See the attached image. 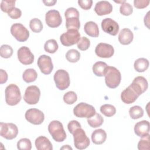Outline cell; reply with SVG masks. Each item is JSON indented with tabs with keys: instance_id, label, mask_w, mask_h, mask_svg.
<instances>
[{
	"instance_id": "d6a6232c",
	"label": "cell",
	"mask_w": 150,
	"mask_h": 150,
	"mask_svg": "<svg viewBox=\"0 0 150 150\" xmlns=\"http://www.w3.org/2000/svg\"><path fill=\"white\" fill-rule=\"evenodd\" d=\"M129 114L132 119L136 120L143 116L144 110L140 106L135 105L129 108Z\"/></svg>"
},
{
	"instance_id": "1f68e13d",
	"label": "cell",
	"mask_w": 150,
	"mask_h": 150,
	"mask_svg": "<svg viewBox=\"0 0 150 150\" xmlns=\"http://www.w3.org/2000/svg\"><path fill=\"white\" fill-rule=\"evenodd\" d=\"M66 58L69 62L76 63L79 60L80 58V53L76 49H70L66 54Z\"/></svg>"
},
{
	"instance_id": "681fc988",
	"label": "cell",
	"mask_w": 150,
	"mask_h": 150,
	"mask_svg": "<svg viewBox=\"0 0 150 150\" xmlns=\"http://www.w3.org/2000/svg\"><path fill=\"white\" fill-rule=\"evenodd\" d=\"M149 12H148L147 13L146 15L144 18V23H145V25H146L148 29L149 28V26H148V24H149Z\"/></svg>"
},
{
	"instance_id": "9c48e42d",
	"label": "cell",
	"mask_w": 150,
	"mask_h": 150,
	"mask_svg": "<svg viewBox=\"0 0 150 150\" xmlns=\"http://www.w3.org/2000/svg\"><path fill=\"white\" fill-rule=\"evenodd\" d=\"M40 96V91L39 87L36 86H30L25 90L23 100L28 104H36L39 101Z\"/></svg>"
},
{
	"instance_id": "603a6c76",
	"label": "cell",
	"mask_w": 150,
	"mask_h": 150,
	"mask_svg": "<svg viewBox=\"0 0 150 150\" xmlns=\"http://www.w3.org/2000/svg\"><path fill=\"white\" fill-rule=\"evenodd\" d=\"M107 138V133L103 129H97L94 130L91 134V140L96 145L103 144Z\"/></svg>"
},
{
	"instance_id": "ee69618b",
	"label": "cell",
	"mask_w": 150,
	"mask_h": 150,
	"mask_svg": "<svg viewBox=\"0 0 150 150\" xmlns=\"http://www.w3.org/2000/svg\"><path fill=\"white\" fill-rule=\"evenodd\" d=\"M8 15L12 19H16L21 16L22 12L19 8L14 7L8 13Z\"/></svg>"
},
{
	"instance_id": "d590c367",
	"label": "cell",
	"mask_w": 150,
	"mask_h": 150,
	"mask_svg": "<svg viewBox=\"0 0 150 150\" xmlns=\"http://www.w3.org/2000/svg\"><path fill=\"white\" fill-rule=\"evenodd\" d=\"M13 50L12 47L8 45H2L0 48V55L5 59L9 58L12 56Z\"/></svg>"
},
{
	"instance_id": "277c9868",
	"label": "cell",
	"mask_w": 150,
	"mask_h": 150,
	"mask_svg": "<svg viewBox=\"0 0 150 150\" xmlns=\"http://www.w3.org/2000/svg\"><path fill=\"white\" fill-rule=\"evenodd\" d=\"M96 113L95 108L86 103L78 104L73 109L74 115L79 118H90Z\"/></svg>"
},
{
	"instance_id": "60d3db41",
	"label": "cell",
	"mask_w": 150,
	"mask_h": 150,
	"mask_svg": "<svg viewBox=\"0 0 150 150\" xmlns=\"http://www.w3.org/2000/svg\"><path fill=\"white\" fill-rule=\"evenodd\" d=\"M90 46V40L85 37L83 36L80 38V39L77 43V47L80 50L84 51L87 50Z\"/></svg>"
},
{
	"instance_id": "4dcf8cb0",
	"label": "cell",
	"mask_w": 150,
	"mask_h": 150,
	"mask_svg": "<svg viewBox=\"0 0 150 150\" xmlns=\"http://www.w3.org/2000/svg\"><path fill=\"white\" fill-rule=\"evenodd\" d=\"M58 47V44L54 39H49L47 40L44 45L45 50L49 53H55L57 50Z\"/></svg>"
},
{
	"instance_id": "cb8c5ba5",
	"label": "cell",
	"mask_w": 150,
	"mask_h": 150,
	"mask_svg": "<svg viewBox=\"0 0 150 150\" xmlns=\"http://www.w3.org/2000/svg\"><path fill=\"white\" fill-rule=\"evenodd\" d=\"M85 33L90 36L97 38L99 35V29L98 25L94 22H87L84 26Z\"/></svg>"
},
{
	"instance_id": "ab89813d",
	"label": "cell",
	"mask_w": 150,
	"mask_h": 150,
	"mask_svg": "<svg viewBox=\"0 0 150 150\" xmlns=\"http://www.w3.org/2000/svg\"><path fill=\"white\" fill-rule=\"evenodd\" d=\"M120 12L124 16H129L132 14L133 12V8L129 3L125 2L121 4L120 7Z\"/></svg>"
},
{
	"instance_id": "c3c4849f",
	"label": "cell",
	"mask_w": 150,
	"mask_h": 150,
	"mask_svg": "<svg viewBox=\"0 0 150 150\" xmlns=\"http://www.w3.org/2000/svg\"><path fill=\"white\" fill-rule=\"evenodd\" d=\"M43 2L45 4L46 6H53L54 5L56 2L57 1L56 0H52V1H43Z\"/></svg>"
},
{
	"instance_id": "f907efd6",
	"label": "cell",
	"mask_w": 150,
	"mask_h": 150,
	"mask_svg": "<svg viewBox=\"0 0 150 150\" xmlns=\"http://www.w3.org/2000/svg\"><path fill=\"white\" fill-rule=\"evenodd\" d=\"M60 149H71V150H72V148L68 145H66L62 146V148H60Z\"/></svg>"
},
{
	"instance_id": "83f0119b",
	"label": "cell",
	"mask_w": 150,
	"mask_h": 150,
	"mask_svg": "<svg viewBox=\"0 0 150 150\" xmlns=\"http://www.w3.org/2000/svg\"><path fill=\"white\" fill-rule=\"evenodd\" d=\"M38 77V73L33 69H27L23 73L22 78L26 83L35 81Z\"/></svg>"
},
{
	"instance_id": "4316f807",
	"label": "cell",
	"mask_w": 150,
	"mask_h": 150,
	"mask_svg": "<svg viewBox=\"0 0 150 150\" xmlns=\"http://www.w3.org/2000/svg\"><path fill=\"white\" fill-rule=\"evenodd\" d=\"M104 122V119L102 115L98 113H96L93 116L87 118L88 125L92 128H97L100 127Z\"/></svg>"
},
{
	"instance_id": "7dc6e473",
	"label": "cell",
	"mask_w": 150,
	"mask_h": 150,
	"mask_svg": "<svg viewBox=\"0 0 150 150\" xmlns=\"http://www.w3.org/2000/svg\"><path fill=\"white\" fill-rule=\"evenodd\" d=\"M0 72H1V76H0L1 82H0V83L2 84H4L6 82V81L8 80V74H7L5 70H4L3 69H1Z\"/></svg>"
},
{
	"instance_id": "5b68a950",
	"label": "cell",
	"mask_w": 150,
	"mask_h": 150,
	"mask_svg": "<svg viewBox=\"0 0 150 150\" xmlns=\"http://www.w3.org/2000/svg\"><path fill=\"white\" fill-rule=\"evenodd\" d=\"M74 146L78 149H84L87 148L90 143L89 138L81 128H77L73 134Z\"/></svg>"
},
{
	"instance_id": "52a82bcc",
	"label": "cell",
	"mask_w": 150,
	"mask_h": 150,
	"mask_svg": "<svg viewBox=\"0 0 150 150\" xmlns=\"http://www.w3.org/2000/svg\"><path fill=\"white\" fill-rule=\"evenodd\" d=\"M80 39V34L77 30L69 29L60 37L61 43L65 46H70L77 43Z\"/></svg>"
},
{
	"instance_id": "2e32d148",
	"label": "cell",
	"mask_w": 150,
	"mask_h": 150,
	"mask_svg": "<svg viewBox=\"0 0 150 150\" xmlns=\"http://www.w3.org/2000/svg\"><path fill=\"white\" fill-rule=\"evenodd\" d=\"M101 28L104 32L112 36H115L119 31L118 23L110 18H105L102 21Z\"/></svg>"
},
{
	"instance_id": "d6986e66",
	"label": "cell",
	"mask_w": 150,
	"mask_h": 150,
	"mask_svg": "<svg viewBox=\"0 0 150 150\" xmlns=\"http://www.w3.org/2000/svg\"><path fill=\"white\" fill-rule=\"evenodd\" d=\"M138 97L139 96L132 88L130 85L124 89L121 94V100L127 104H130L135 102Z\"/></svg>"
},
{
	"instance_id": "ba28073f",
	"label": "cell",
	"mask_w": 150,
	"mask_h": 150,
	"mask_svg": "<svg viewBox=\"0 0 150 150\" xmlns=\"http://www.w3.org/2000/svg\"><path fill=\"white\" fill-rule=\"evenodd\" d=\"M11 33L20 42L26 41L29 36V30L22 24L19 23H14L11 26Z\"/></svg>"
},
{
	"instance_id": "8992f818",
	"label": "cell",
	"mask_w": 150,
	"mask_h": 150,
	"mask_svg": "<svg viewBox=\"0 0 150 150\" xmlns=\"http://www.w3.org/2000/svg\"><path fill=\"white\" fill-rule=\"evenodd\" d=\"M54 80L57 88L60 90L67 88L70 84V77L68 72L63 69L57 70L54 74Z\"/></svg>"
},
{
	"instance_id": "30bf717a",
	"label": "cell",
	"mask_w": 150,
	"mask_h": 150,
	"mask_svg": "<svg viewBox=\"0 0 150 150\" xmlns=\"http://www.w3.org/2000/svg\"><path fill=\"white\" fill-rule=\"evenodd\" d=\"M0 135L3 138L11 140L15 138L18 134L17 126L13 123H0Z\"/></svg>"
},
{
	"instance_id": "44dd1931",
	"label": "cell",
	"mask_w": 150,
	"mask_h": 150,
	"mask_svg": "<svg viewBox=\"0 0 150 150\" xmlns=\"http://www.w3.org/2000/svg\"><path fill=\"white\" fill-rule=\"evenodd\" d=\"M134 35L132 32L128 28H124L119 33L118 40L119 42L123 45L130 44L133 40Z\"/></svg>"
},
{
	"instance_id": "6da1fadb",
	"label": "cell",
	"mask_w": 150,
	"mask_h": 150,
	"mask_svg": "<svg viewBox=\"0 0 150 150\" xmlns=\"http://www.w3.org/2000/svg\"><path fill=\"white\" fill-rule=\"evenodd\" d=\"M104 76L105 84L110 88H115L117 87L121 82V73L115 67L108 66Z\"/></svg>"
},
{
	"instance_id": "f6af8a7d",
	"label": "cell",
	"mask_w": 150,
	"mask_h": 150,
	"mask_svg": "<svg viewBox=\"0 0 150 150\" xmlns=\"http://www.w3.org/2000/svg\"><path fill=\"white\" fill-rule=\"evenodd\" d=\"M78 4L79 6L84 10H88L91 8L92 4H93V1L92 0H79Z\"/></svg>"
},
{
	"instance_id": "3957f363",
	"label": "cell",
	"mask_w": 150,
	"mask_h": 150,
	"mask_svg": "<svg viewBox=\"0 0 150 150\" xmlns=\"http://www.w3.org/2000/svg\"><path fill=\"white\" fill-rule=\"evenodd\" d=\"M5 101L8 105L13 106L21 100V94L19 88L14 84L8 85L5 88Z\"/></svg>"
},
{
	"instance_id": "8d00e7d4",
	"label": "cell",
	"mask_w": 150,
	"mask_h": 150,
	"mask_svg": "<svg viewBox=\"0 0 150 150\" xmlns=\"http://www.w3.org/2000/svg\"><path fill=\"white\" fill-rule=\"evenodd\" d=\"M77 100V96L76 93L73 91H70L65 93L63 96V101L67 104H73Z\"/></svg>"
},
{
	"instance_id": "4fadbf2b",
	"label": "cell",
	"mask_w": 150,
	"mask_h": 150,
	"mask_svg": "<svg viewBox=\"0 0 150 150\" xmlns=\"http://www.w3.org/2000/svg\"><path fill=\"white\" fill-rule=\"evenodd\" d=\"M18 59L19 61L23 64H31L34 61V55L31 52L29 47L26 46H22L17 52Z\"/></svg>"
},
{
	"instance_id": "e0dca14e",
	"label": "cell",
	"mask_w": 150,
	"mask_h": 150,
	"mask_svg": "<svg viewBox=\"0 0 150 150\" xmlns=\"http://www.w3.org/2000/svg\"><path fill=\"white\" fill-rule=\"evenodd\" d=\"M130 86L139 96L147 90L148 83L144 77L138 76L134 78L132 83L130 84Z\"/></svg>"
},
{
	"instance_id": "7a4b0ae2",
	"label": "cell",
	"mask_w": 150,
	"mask_h": 150,
	"mask_svg": "<svg viewBox=\"0 0 150 150\" xmlns=\"http://www.w3.org/2000/svg\"><path fill=\"white\" fill-rule=\"evenodd\" d=\"M48 131L53 139L58 142H63L66 138V134L61 122L54 120L48 125Z\"/></svg>"
},
{
	"instance_id": "f546056e",
	"label": "cell",
	"mask_w": 150,
	"mask_h": 150,
	"mask_svg": "<svg viewBox=\"0 0 150 150\" xmlns=\"http://www.w3.org/2000/svg\"><path fill=\"white\" fill-rule=\"evenodd\" d=\"M100 112L107 117L113 116L116 113L115 107L111 104H104L100 107Z\"/></svg>"
},
{
	"instance_id": "9a60e30c",
	"label": "cell",
	"mask_w": 150,
	"mask_h": 150,
	"mask_svg": "<svg viewBox=\"0 0 150 150\" xmlns=\"http://www.w3.org/2000/svg\"><path fill=\"white\" fill-rule=\"evenodd\" d=\"M96 55L101 58H110L114 53V49L112 45L105 43H98L95 49Z\"/></svg>"
},
{
	"instance_id": "d4e9b609",
	"label": "cell",
	"mask_w": 150,
	"mask_h": 150,
	"mask_svg": "<svg viewBox=\"0 0 150 150\" xmlns=\"http://www.w3.org/2000/svg\"><path fill=\"white\" fill-rule=\"evenodd\" d=\"M107 67L108 65L106 63L101 61L97 62L93 66V72L97 76H104L106 73Z\"/></svg>"
},
{
	"instance_id": "484cf974",
	"label": "cell",
	"mask_w": 150,
	"mask_h": 150,
	"mask_svg": "<svg viewBox=\"0 0 150 150\" xmlns=\"http://www.w3.org/2000/svg\"><path fill=\"white\" fill-rule=\"evenodd\" d=\"M149 61L145 58H139L137 59L134 64L135 70L138 72H144L146 71L149 67Z\"/></svg>"
},
{
	"instance_id": "7c38bea8",
	"label": "cell",
	"mask_w": 150,
	"mask_h": 150,
	"mask_svg": "<svg viewBox=\"0 0 150 150\" xmlns=\"http://www.w3.org/2000/svg\"><path fill=\"white\" fill-rule=\"evenodd\" d=\"M45 21L49 27L57 28L61 25L62 18L58 11L52 9L46 12L45 15Z\"/></svg>"
},
{
	"instance_id": "836d02e7",
	"label": "cell",
	"mask_w": 150,
	"mask_h": 150,
	"mask_svg": "<svg viewBox=\"0 0 150 150\" xmlns=\"http://www.w3.org/2000/svg\"><path fill=\"white\" fill-rule=\"evenodd\" d=\"M29 27L32 32L39 33L43 29V25L40 19L38 18H33L30 21Z\"/></svg>"
},
{
	"instance_id": "f1b7e54d",
	"label": "cell",
	"mask_w": 150,
	"mask_h": 150,
	"mask_svg": "<svg viewBox=\"0 0 150 150\" xmlns=\"http://www.w3.org/2000/svg\"><path fill=\"white\" fill-rule=\"evenodd\" d=\"M66 27L67 30L75 29L79 30L80 27V22L79 18L78 17H71L66 19Z\"/></svg>"
},
{
	"instance_id": "ac0fdd59",
	"label": "cell",
	"mask_w": 150,
	"mask_h": 150,
	"mask_svg": "<svg viewBox=\"0 0 150 150\" xmlns=\"http://www.w3.org/2000/svg\"><path fill=\"white\" fill-rule=\"evenodd\" d=\"M94 11L99 16L110 14L112 11V5L107 1H101L96 3Z\"/></svg>"
},
{
	"instance_id": "ffe728a7",
	"label": "cell",
	"mask_w": 150,
	"mask_h": 150,
	"mask_svg": "<svg viewBox=\"0 0 150 150\" xmlns=\"http://www.w3.org/2000/svg\"><path fill=\"white\" fill-rule=\"evenodd\" d=\"M149 122L146 120H142L138 122L135 124L134 127V132L135 134L142 138L149 134Z\"/></svg>"
},
{
	"instance_id": "bcb514c9",
	"label": "cell",
	"mask_w": 150,
	"mask_h": 150,
	"mask_svg": "<svg viewBox=\"0 0 150 150\" xmlns=\"http://www.w3.org/2000/svg\"><path fill=\"white\" fill-rule=\"evenodd\" d=\"M149 1L146 0H135L134 1V6L138 9H143L148 6Z\"/></svg>"
},
{
	"instance_id": "f35d334b",
	"label": "cell",
	"mask_w": 150,
	"mask_h": 150,
	"mask_svg": "<svg viewBox=\"0 0 150 150\" xmlns=\"http://www.w3.org/2000/svg\"><path fill=\"white\" fill-rule=\"evenodd\" d=\"M149 134L142 137L138 144V149L139 150H148L150 148L149 146Z\"/></svg>"
},
{
	"instance_id": "5bb4252c",
	"label": "cell",
	"mask_w": 150,
	"mask_h": 150,
	"mask_svg": "<svg viewBox=\"0 0 150 150\" xmlns=\"http://www.w3.org/2000/svg\"><path fill=\"white\" fill-rule=\"evenodd\" d=\"M37 64L41 72L44 74H49L53 69V65L52 59L50 56L43 54L38 59Z\"/></svg>"
},
{
	"instance_id": "7bdbcfd3",
	"label": "cell",
	"mask_w": 150,
	"mask_h": 150,
	"mask_svg": "<svg viewBox=\"0 0 150 150\" xmlns=\"http://www.w3.org/2000/svg\"><path fill=\"white\" fill-rule=\"evenodd\" d=\"M81 128L80 124L76 120H71L70 121L67 125V128L69 132L71 134H73L74 131L77 128Z\"/></svg>"
},
{
	"instance_id": "8fae6325",
	"label": "cell",
	"mask_w": 150,
	"mask_h": 150,
	"mask_svg": "<svg viewBox=\"0 0 150 150\" xmlns=\"http://www.w3.org/2000/svg\"><path fill=\"white\" fill-rule=\"evenodd\" d=\"M26 120L34 125L41 124L45 120L43 112L37 108H30L28 110L25 115Z\"/></svg>"
},
{
	"instance_id": "e575fe53",
	"label": "cell",
	"mask_w": 150,
	"mask_h": 150,
	"mask_svg": "<svg viewBox=\"0 0 150 150\" xmlns=\"http://www.w3.org/2000/svg\"><path fill=\"white\" fill-rule=\"evenodd\" d=\"M17 148L19 150H30L32 149V143L28 138H22L17 142Z\"/></svg>"
},
{
	"instance_id": "7402d4cb",
	"label": "cell",
	"mask_w": 150,
	"mask_h": 150,
	"mask_svg": "<svg viewBox=\"0 0 150 150\" xmlns=\"http://www.w3.org/2000/svg\"><path fill=\"white\" fill-rule=\"evenodd\" d=\"M35 146L38 150L53 149V146L50 140L45 136H39L36 139Z\"/></svg>"
},
{
	"instance_id": "74e56055",
	"label": "cell",
	"mask_w": 150,
	"mask_h": 150,
	"mask_svg": "<svg viewBox=\"0 0 150 150\" xmlns=\"http://www.w3.org/2000/svg\"><path fill=\"white\" fill-rule=\"evenodd\" d=\"M15 1L2 0L1 2V9L2 11L8 13L13 8L15 7Z\"/></svg>"
},
{
	"instance_id": "b9f144b4",
	"label": "cell",
	"mask_w": 150,
	"mask_h": 150,
	"mask_svg": "<svg viewBox=\"0 0 150 150\" xmlns=\"http://www.w3.org/2000/svg\"><path fill=\"white\" fill-rule=\"evenodd\" d=\"M64 16L66 19L71 18V17H78L79 18V12L78 10L73 7H70L67 8L65 12H64Z\"/></svg>"
}]
</instances>
